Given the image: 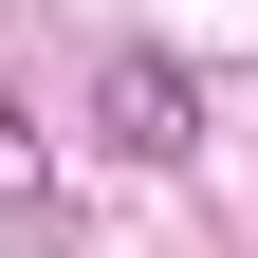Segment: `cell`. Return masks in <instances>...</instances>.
<instances>
[{"label":"cell","instance_id":"cell-1","mask_svg":"<svg viewBox=\"0 0 258 258\" xmlns=\"http://www.w3.org/2000/svg\"><path fill=\"white\" fill-rule=\"evenodd\" d=\"M92 92H111V148L129 166H184V148H203V74H184V55H111Z\"/></svg>","mask_w":258,"mask_h":258},{"label":"cell","instance_id":"cell-2","mask_svg":"<svg viewBox=\"0 0 258 258\" xmlns=\"http://www.w3.org/2000/svg\"><path fill=\"white\" fill-rule=\"evenodd\" d=\"M0 221H74V203H55V166H37V129H19V111H0Z\"/></svg>","mask_w":258,"mask_h":258}]
</instances>
